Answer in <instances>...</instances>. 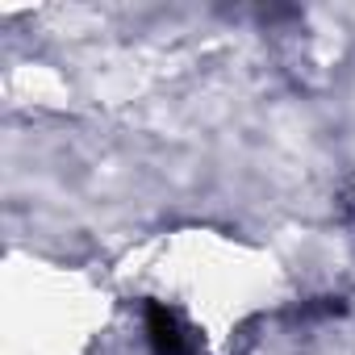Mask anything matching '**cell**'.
Segmentation results:
<instances>
[{
	"label": "cell",
	"instance_id": "1",
	"mask_svg": "<svg viewBox=\"0 0 355 355\" xmlns=\"http://www.w3.org/2000/svg\"><path fill=\"white\" fill-rule=\"evenodd\" d=\"M142 330L155 355H205V343L197 326L167 301H146L142 309Z\"/></svg>",
	"mask_w": 355,
	"mask_h": 355
}]
</instances>
